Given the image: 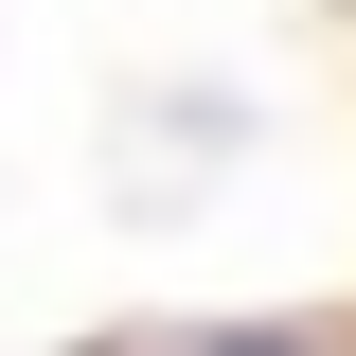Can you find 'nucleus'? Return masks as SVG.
Returning a JSON list of instances; mask_svg holds the SVG:
<instances>
[{"instance_id":"nucleus-1","label":"nucleus","mask_w":356,"mask_h":356,"mask_svg":"<svg viewBox=\"0 0 356 356\" xmlns=\"http://www.w3.org/2000/svg\"><path fill=\"white\" fill-rule=\"evenodd\" d=\"M214 356H303V339H214Z\"/></svg>"}]
</instances>
